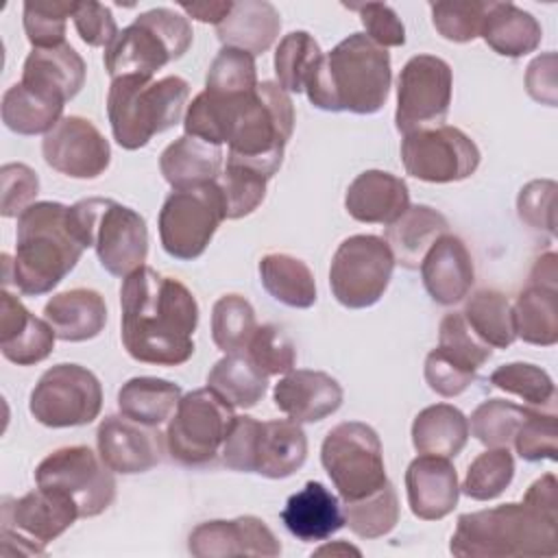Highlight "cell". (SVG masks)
Wrapping results in <instances>:
<instances>
[{"label":"cell","instance_id":"cell-1","mask_svg":"<svg viewBox=\"0 0 558 558\" xmlns=\"http://www.w3.org/2000/svg\"><path fill=\"white\" fill-rule=\"evenodd\" d=\"M120 310L122 344L135 362L179 366L194 355L198 303L179 279L140 266L122 281Z\"/></svg>","mask_w":558,"mask_h":558},{"label":"cell","instance_id":"cell-2","mask_svg":"<svg viewBox=\"0 0 558 558\" xmlns=\"http://www.w3.org/2000/svg\"><path fill=\"white\" fill-rule=\"evenodd\" d=\"M85 246L72 229L70 207L39 201L17 216L15 257L2 253V283H13L26 296L57 288L81 259Z\"/></svg>","mask_w":558,"mask_h":558},{"label":"cell","instance_id":"cell-3","mask_svg":"<svg viewBox=\"0 0 558 558\" xmlns=\"http://www.w3.org/2000/svg\"><path fill=\"white\" fill-rule=\"evenodd\" d=\"M390 81V52L353 33L320 57L305 92L316 109L368 116L386 105Z\"/></svg>","mask_w":558,"mask_h":558},{"label":"cell","instance_id":"cell-4","mask_svg":"<svg viewBox=\"0 0 558 558\" xmlns=\"http://www.w3.org/2000/svg\"><path fill=\"white\" fill-rule=\"evenodd\" d=\"M449 551L460 558L556 556L558 519L545 517L523 501L466 512L458 517Z\"/></svg>","mask_w":558,"mask_h":558},{"label":"cell","instance_id":"cell-5","mask_svg":"<svg viewBox=\"0 0 558 558\" xmlns=\"http://www.w3.org/2000/svg\"><path fill=\"white\" fill-rule=\"evenodd\" d=\"M190 83L177 74L113 78L107 92V116L113 140L124 150L144 148L157 133L172 129L187 105Z\"/></svg>","mask_w":558,"mask_h":558},{"label":"cell","instance_id":"cell-6","mask_svg":"<svg viewBox=\"0 0 558 558\" xmlns=\"http://www.w3.org/2000/svg\"><path fill=\"white\" fill-rule=\"evenodd\" d=\"M70 222L85 248L94 246L100 266L113 277H129L148 255L146 220L113 198H83L70 207Z\"/></svg>","mask_w":558,"mask_h":558},{"label":"cell","instance_id":"cell-7","mask_svg":"<svg viewBox=\"0 0 558 558\" xmlns=\"http://www.w3.org/2000/svg\"><path fill=\"white\" fill-rule=\"evenodd\" d=\"M194 33L185 15L157 7L140 13L105 48V70L113 78L153 76L174 59H181L192 46Z\"/></svg>","mask_w":558,"mask_h":558},{"label":"cell","instance_id":"cell-8","mask_svg":"<svg viewBox=\"0 0 558 558\" xmlns=\"http://www.w3.org/2000/svg\"><path fill=\"white\" fill-rule=\"evenodd\" d=\"M320 462L342 501L362 499L388 482L381 440L360 421H344L327 432Z\"/></svg>","mask_w":558,"mask_h":558},{"label":"cell","instance_id":"cell-9","mask_svg":"<svg viewBox=\"0 0 558 558\" xmlns=\"http://www.w3.org/2000/svg\"><path fill=\"white\" fill-rule=\"evenodd\" d=\"M225 220V201L218 181L172 190L159 211L163 251L181 262L201 257Z\"/></svg>","mask_w":558,"mask_h":558},{"label":"cell","instance_id":"cell-10","mask_svg":"<svg viewBox=\"0 0 558 558\" xmlns=\"http://www.w3.org/2000/svg\"><path fill=\"white\" fill-rule=\"evenodd\" d=\"M233 405L211 388H198L181 397L168 421L166 449L183 466H203L220 453L233 423Z\"/></svg>","mask_w":558,"mask_h":558},{"label":"cell","instance_id":"cell-11","mask_svg":"<svg viewBox=\"0 0 558 558\" xmlns=\"http://www.w3.org/2000/svg\"><path fill=\"white\" fill-rule=\"evenodd\" d=\"M395 255L379 235L357 233L342 240L331 257L329 286L336 301L349 310L375 305L395 270Z\"/></svg>","mask_w":558,"mask_h":558},{"label":"cell","instance_id":"cell-12","mask_svg":"<svg viewBox=\"0 0 558 558\" xmlns=\"http://www.w3.org/2000/svg\"><path fill=\"white\" fill-rule=\"evenodd\" d=\"M39 488L70 497L81 517L105 512L116 499L113 471L85 445L61 447L48 453L35 469Z\"/></svg>","mask_w":558,"mask_h":558},{"label":"cell","instance_id":"cell-13","mask_svg":"<svg viewBox=\"0 0 558 558\" xmlns=\"http://www.w3.org/2000/svg\"><path fill=\"white\" fill-rule=\"evenodd\" d=\"M102 408V386L98 377L81 364L50 366L35 384L28 410L46 427L89 425Z\"/></svg>","mask_w":558,"mask_h":558},{"label":"cell","instance_id":"cell-14","mask_svg":"<svg viewBox=\"0 0 558 558\" xmlns=\"http://www.w3.org/2000/svg\"><path fill=\"white\" fill-rule=\"evenodd\" d=\"M453 89L451 65L434 54L408 59L397 81L395 126L408 135L421 129L440 126L449 113Z\"/></svg>","mask_w":558,"mask_h":558},{"label":"cell","instance_id":"cell-15","mask_svg":"<svg viewBox=\"0 0 558 558\" xmlns=\"http://www.w3.org/2000/svg\"><path fill=\"white\" fill-rule=\"evenodd\" d=\"M477 144L458 126H434L403 135L401 161L410 177L427 183L469 179L480 166Z\"/></svg>","mask_w":558,"mask_h":558},{"label":"cell","instance_id":"cell-16","mask_svg":"<svg viewBox=\"0 0 558 558\" xmlns=\"http://www.w3.org/2000/svg\"><path fill=\"white\" fill-rule=\"evenodd\" d=\"M46 163L72 179H98L111 161V146L98 126L83 116H63L44 135Z\"/></svg>","mask_w":558,"mask_h":558},{"label":"cell","instance_id":"cell-17","mask_svg":"<svg viewBox=\"0 0 558 558\" xmlns=\"http://www.w3.org/2000/svg\"><path fill=\"white\" fill-rule=\"evenodd\" d=\"M96 445L98 456L113 473L135 475L146 473L161 462L166 434L124 414H109L98 425Z\"/></svg>","mask_w":558,"mask_h":558},{"label":"cell","instance_id":"cell-18","mask_svg":"<svg viewBox=\"0 0 558 558\" xmlns=\"http://www.w3.org/2000/svg\"><path fill=\"white\" fill-rule=\"evenodd\" d=\"M187 549L196 558H275L281 554V543L259 517L244 514L196 525L187 536Z\"/></svg>","mask_w":558,"mask_h":558},{"label":"cell","instance_id":"cell-19","mask_svg":"<svg viewBox=\"0 0 558 558\" xmlns=\"http://www.w3.org/2000/svg\"><path fill=\"white\" fill-rule=\"evenodd\" d=\"M78 517L70 497L39 486L22 497L2 499V527L15 530L41 547L59 538Z\"/></svg>","mask_w":558,"mask_h":558},{"label":"cell","instance_id":"cell-20","mask_svg":"<svg viewBox=\"0 0 558 558\" xmlns=\"http://www.w3.org/2000/svg\"><path fill=\"white\" fill-rule=\"evenodd\" d=\"M408 506L423 521L445 519L458 506L460 484L449 458L421 453L405 471Z\"/></svg>","mask_w":558,"mask_h":558},{"label":"cell","instance_id":"cell-21","mask_svg":"<svg viewBox=\"0 0 558 558\" xmlns=\"http://www.w3.org/2000/svg\"><path fill=\"white\" fill-rule=\"evenodd\" d=\"M342 386L329 373L292 368L272 390L275 405L296 423H318L342 405Z\"/></svg>","mask_w":558,"mask_h":558},{"label":"cell","instance_id":"cell-22","mask_svg":"<svg viewBox=\"0 0 558 558\" xmlns=\"http://www.w3.org/2000/svg\"><path fill=\"white\" fill-rule=\"evenodd\" d=\"M57 333L46 318H37L9 290L0 294V351L17 366L44 362L54 349Z\"/></svg>","mask_w":558,"mask_h":558},{"label":"cell","instance_id":"cell-23","mask_svg":"<svg viewBox=\"0 0 558 558\" xmlns=\"http://www.w3.org/2000/svg\"><path fill=\"white\" fill-rule=\"evenodd\" d=\"M421 277L427 294L440 305L462 301L475 281V266L466 244L453 235H440L421 262Z\"/></svg>","mask_w":558,"mask_h":558},{"label":"cell","instance_id":"cell-24","mask_svg":"<svg viewBox=\"0 0 558 558\" xmlns=\"http://www.w3.org/2000/svg\"><path fill=\"white\" fill-rule=\"evenodd\" d=\"M410 207L408 183L386 170H364L347 187L344 209L357 222L392 225Z\"/></svg>","mask_w":558,"mask_h":558},{"label":"cell","instance_id":"cell-25","mask_svg":"<svg viewBox=\"0 0 558 558\" xmlns=\"http://www.w3.org/2000/svg\"><path fill=\"white\" fill-rule=\"evenodd\" d=\"M85 74L83 57L65 41L54 48H33L24 61L20 83L68 102L81 92Z\"/></svg>","mask_w":558,"mask_h":558},{"label":"cell","instance_id":"cell-26","mask_svg":"<svg viewBox=\"0 0 558 558\" xmlns=\"http://www.w3.org/2000/svg\"><path fill=\"white\" fill-rule=\"evenodd\" d=\"M281 521L299 541L316 543L336 534L344 525V514L338 497L325 484L307 482L288 497Z\"/></svg>","mask_w":558,"mask_h":558},{"label":"cell","instance_id":"cell-27","mask_svg":"<svg viewBox=\"0 0 558 558\" xmlns=\"http://www.w3.org/2000/svg\"><path fill=\"white\" fill-rule=\"evenodd\" d=\"M44 318L63 342H85L96 338L107 325V305L92 288H72L54 294L44 305Z\"/></svg>","mask_w":558,"mask_h":558},{"label":"cell","instance_id":"cell-28","mask_svg":"<svg viewBox=\"0 0 558 558\" xmlns=\"http://www.w3.org/2000/svg\"><path fill=\"white\" fill-rule=\"evenodd\" d=\"M281 31V15L266 0L233 2L229 15L216 26L222 46L240 48L253 57L264 54Z\"/></svg>","mask_w":558,"mask_h":558},{"label":"cell","instance_id":"cell-29","mask_svg":"<svg viewBox=\"0 0 558 558\" xmlns=\"http://www.w3.org/2000/svg\"><path fill=\"white\" fill-rule=\"evenodd\" d=\"M307 458V436L292 418L264 421L255 445V473L283 480L296 473Z\"/></svg>","mask_w":558,"mask_h":558},{"label":"cell","instance_id":"cell-30","mask_svg":"<svg viewBox=\"0 0 558 558\" xmlns=\"http://www.w3.org/2000/svg\"><path fill=\"white\" fill-rule=\"evenodd\" d=\"M449 233V220L429 205H410L392 225L386 227V242L395 262L416 270L429 246Z\"/></svg>","mask_w":558,"mask_h":558},{"label":"cell","instance_id":"cell-31","mask_svg":"<svg viewBox=\"0 0 558 558\" xmlns=\"http://www.w3.org/2000/svg\"><path fill=\"white\" fill-rule=\"evenodd\" d=\"M480 37L497 54L519 59L541 46L543 28L530 11L512 2H490Z\"/></svg>","mask_w":558,"mask_h":558},{"label":"cell","instance_id":"cell-32","mask_svg":"<svg viewBox=\"0 0 558 558\" xmlns=\"http://www.w3.org/2000/svg\"><path fill=\"white\" fill-rule=\"evenodd\" d=\"M222 157V146H214L192 135H181L163 148L159 170L172 190L203 185L218 181Z\"/></svg>","mask_w":558,"mask_h":558},{"label":"cell","instance_id":"cell-33","mask_svg":"<svg viewBox=\"0 0 558 558\" xmlns=\"http://www.w3.org/2000/svg\"><path fill=\"white\" fill-rule=\"evenodd\" d=\"M466 440L469 418L456 405H427L412 421V445L418 453L456 458Z\"/></svg>","mask_w":558,"mask_h":558},{"label":"cell","instance_id":"cell-34","mask_svg":"<svg viewBox=\"0 0 558 558\" xmlns=\"http://www.w3.org/2000/svg\"><path fill=\"white\" fill-rule=\"evenodd\" d=\"M514 331L527 344L558 342V286L527 281L512 305Z\"/></svg>","mask_w":558,"mask_h":558},{"label":"cell","instance_id":"cell-35","mask_svg":"<svg viewBox=\"0 0 558 558\" xmlns=\"http://www.w3.org/2000/svg\"><path fill=\"white\" fill-rule=\"evenodd\" d=\"M264 290L279 303L307 310L316 303V281L310 266L288 253H268L259 259Z\"/></svg>","mask_w":558,"mask_h":558},{"label":"cell","instance_id":"cell-36","mask_svg":"<svg viewBox=\"0 0 558 558\" xmlns=\"http://www.w3.org/2000/svg\"><path fill=\"white\" fill-rule=\"evenodd\" d=\"M65 102L46 96L24 83L11 85L2 94V122L17 135H46L63 118Z\"/></svg>","mask_w":558,"mask_h":558},{"label":"cell","instance_id":"cell-37","mask_svg":"<svg viewBox=\"0 0 558 558\" xmlns=\"http://www.w3.org/2000/svg\"><path fill=\"white\" fill-rule=\"evenodd\" d=\"M207 388L233 408H253L268 388V375H264L248 353H225L207 373Z\"/></svg>","mask_w":558,"mask_h":558},{"label":"cell","instance_id":"cell-38","mask_svg":"<svg viewBox=\"0 0 558 558\" xmlns=\"http://www.w3.org/2000/svg\"><path fill=\"white\" fill-rule=\"evenodd\" d=\"M183 392L177 384L159 377H133L118 390L120 414L159 427L172 416Z\"/></svg>","mask_w":558,"mask_h":558},{"label":"cell","instance_id":"cell-39","mask_svg":"<svg viewBox=\"0 0 558 558\" xmlns=\"http://www.w3.org/2000/svg\"><path fill=\"white\" fill-rule=\"evenodd\" d=\"M473 333L490 349H508L517 340L512 305L499 290H477L462 312Z\"/></svg>","mask_w":558,"mask_h":558},{"label":"cell","instance_id":"cell-40","mask_svg":"<svg viewBox=\"0 0 558 558\" xmlns=\"http://www.w3.org/2000/svg\"><path fill=\"white\" fill-rule=\"evenodd\" d=\"M255 331V310L242 294H222L214 303L211 340L222 353H244Z\"/></svg>","mask_w":558,"mask_h":558},{"label":"cell","instance_id":"cell-41","mask_svg":"<svg viewBox=\"0 0 558 558\" xmlns=\"http://www.w3.org/2000/svg\"><path fill=\"white\" fill-rule=\"evenodd\" d=\"M342 514L344 525H349L351 532L360 538L386 536L399 521L397 490L390 482H386L381 488L362 499L344 501Z\"/></svg>","mask_w":558,"mask_h":558},{"label":"cell","instance_id":"cell-42","mask_svg":"<svg viewBox=\"0 0 558 558\" xmlns=\"http://www.w3.org/2000/svg\"><path fill=\"white\" fill-rule=\"evenodd\" d=\"M323 50L307 31H292L281 37L275 50V74L279 85L290 92H303L316 70Z\"/></svg>","mask_w":558,"mask_h":558},{"label":"cell","instance_id":"cell-43","mask_svg":"<svg viewBox=\"0 0 558 558\" xmlns=\"http://www.w3.org/2000/svg\"><path fill=\"white\" fill-rule=\"evenodd\" d=\"M512 477L514 458L508 447H488L469 464L460 490L475 501H490L510 486Z\"/></svg>","mask_w":558,"mask_h":558},{"label":"cell","instance_id":"cell-44","mask_svg":"<svg viewBox=\"0 0 558 558\" xmlns=\"http://www.w3.org/2000/svg\"><path fill=\"white\" fill-rule=\"evenodd\" d=\"M525 414L527 408L506 399L482 401L471 414L469 434L484 447H508Z\"/></svg>","mask_w":558,"mask_h":558},{"label":"cell","instance_id":"cell-45","mask_svg":"<svg viewBox=\"0 0 558 558\" xmlns=\"http://www.w3.org/2000/svg\"><path fill=\"white\" fill-rule=\"evenodd\" d=\"M76 2L65 0H26L22 24L33 48H54L65 44V26L74 15Z\"/></svg>","mask_w":558,"mask_h":558},{"label":"cell","instance_id":"cell-46","mask_svg":"<svg viewBox=\"0 0 558 558\" xmlns=\"http://www.w3.org/2000/svg\"><path fill=\"white\" fill-rule=\"evenodd\" d=\"M266 183L268 177L255 168L227 161V168L218 181L225 201V218L238 220L253 214L266 196Z\"/></svg>","mask_w":558,"mask_h":558},{"label":"cell","instance_id":"cell-47","mask_svg":"<svg viewBox=\"0 0 558 558\" xmlns=\"http://www.w3.org/2000/svg\"><path fill=\"white\" fill-rule=\"evenodd\" d=\"M490 386L514 395L532 405H551L556 399V386L547 371L530 362H510L497 366L490 377Z\"/></svg>","mask_w":558,"mask_h":558},{"label":"cell","instance_id":"cell-48","mask_svg":"<svg viewBox=\"0 0 558 558\" xmlns=\"http://www.w3.org/2000/svg\"><path fill=\"white\" fill-rule=\"evenodd\" d=\"M257 83L255 57L229 46L220 48L205 76V89L211 94H246L253 92Z\"/></svg>","mask_w":558,"mask_h":558},{"label":"cell","instance_id":"cell-49","mask_svg":"<svg viewBox=\"0 0 558 558\" xmlns=\"http://www.w3.org/2000/svg\"><path fill=\"white\" fill-rule=\"evenodd\" d=\"M456 364L477 373L493 355V349L482 342L466 325L462 312H451L440 320L438 347Z\"/></svg>","mask_w":558,"mask_h":558},{"label":"cell","instance_id":"cell-50","mask_svg":"<svg viewBox=\"0 0 558 558\" xmlns=\"http://www.w3.org/2000/svg\"><path fill=\"white\" fill-rule=\"evenodd\" d=\"M490 2H471V0H453V2H432V24L440 37L456 44H466L480 37L486 11Z\"/></svg>","mask_w":558,"mask_h":558},{"label":"cell","instance_id":"cell-51","mask_svg":"<svg viewBox=\"0 0 558 558\" xmlns=\"http://www.w3.org/2000/svg\"><path fill=\"white\" fill-rule=\"evenodd\" d=\"M512 445L517 453L527 460V462H538V460H556L558 456V421L554 412H538L530 410L525 418L521 421Z\"/></svg>","mask_w":558,"mask_h":558},{"label":"cell","instance_id":"cell-52","mask_svg":"<svg viewBox=\"0 0 558 558\" xmlns=\"http://www.w3.org/2000/svg\"><path fill=\"white\" fill-rule=\"evenodd\" d=\"M246 353L255 362V366L268 377L286 375L296 364V349L292 340L277 325L270 323L257 327Z\"/></svg>","mask_w":558,"mask_h":558},{"label":"cell","instance_id":"cell-53","mask_svg":"<svg viewBox=\"0 0 558 558\" xmlns=\"http://www.w3.org/2000/svg\"><path fill=\"white\" fill-rule=\"evenodd\" d=\"M556 181L551 179H536L521 187L517 196V214L519 218L536 229L547 231L549 235L556 233Z\"/></svg>","mask_w":558,"mask_h":558},{"label":"cell","instance_id":"cell-54","mask_svg":"<svg viewBox=\"0 0 558 558\" xmlns=\"http://www.w3.org/2000/svg\"><path fill=\"white\" fill-rule=\"evenodd\" d=\"M39 192V177L26 163H4L0 168V214L4 218L20 216L35 203Z\"/></svg>","mask_w":558,"mask_h":558},{"label":"cell","instance_id":"cell-55","mask_svg":"<svg viewBox=\"0 0 558 558\" xmlns=\"http://www.w3.org/2000/svg\"><path fill=\"white\" fill-rule=\"evenodd\" d=\"M351 11H357L366 37L381 48H397L405 44V26L397 11L386 2H366V4H347Z\"/></svg>","mask_w":558,"mask_h":558},{"label":"cell","instance_id":"cell-56","mask_svg":"<svg viewBox=\"0 0 558 558\" xmlns=\"http://www.w3.org/2000/svg\"><path fill=\"white\" fill-rule=\"evenodd\" d=\"M259 425L262 421L246 414L233 418L220 449L225 466L240 473H255V445H257Z\"/></svg>","mask_w":558,"mask_h":558},{"label":"cell","instance_id":"cell-57","mask_svg":"<svg viewBox=\"0 0 558 558\" xmlns=\"http://www.w3.org/2000/svg\"><path fill=\"white\" fill-rule=\"evenodd\" d=\"M72 22H74L78 37L92 48H107L120 33L111 9L96 0L76 2Z\"/></svg>","mask_w":558,"mask_h":558},{"label":"cell","instance_id":"cell-58","mask_svg":"<svg viewBox=\"0 0 558 558\" xmlns=\"http://www.w3.org/2000/svg\"><path fill=\"white\" fill-rule=\"evenodd\" d=\"M425 381L427 386L440 395V397H458L462 395L471 381L475 379L477 373L456 364L453 360H449L440 349H432L425 357Z\"/></svg>","mask_w":558,"mask_h":558},{"label":"cell","instance_id":"cell-59","mask_svg":"<svg viewBox=\"0 0 558 558\" xmlns=\"http://www.w3.org/2000/svg\"><path fill=\"white\" fill-rule=\"evenodd\" d=\"M525 87L536 102L556 107V54L554 52L541 54L527 65Z\"/></svg>","mask_w":558,"mask_h":558},{"label":"cell","instance_id":"cell-60","mask_svg":"<svg viewBox=\"0 0 558 558\" xmlns=\"http://www.w3.org/2000/svg\"><path fill=\"white\" fill-rule=\"evenodd\" d=\"M523 504L545 517L558 519V482L554 473H545L543 477L532 482L523 495Z\"/></svg>","mask_w":558,"mask_h":558},{"label":"cell","instance_id":"cell-61","mask_svg":"<svg viewBox=\"0 0 558 558\" xmlns=\"http://www.w3.org/2000/svg\"><path fill=\"white\" fill-rule=\"evenodd\" d=\"M233 2L227 0V2H179V9L185 11V17H192V20H198V22H205V24H220L229 11H231Z\"/></svg>","mask_w":558,"mask_h":558},{"label":"cell","instance_id":"cell-62","mask_svg":"<svg viewBox=\"0 0 558 558\" xmlns=\"http://www.w3.org/2000/svg\"><path fill=\"white\" fill-rule=\"evenodd\" d=\"M314 556H362V551L355 545H349L347 541H336L314 549Z\"/></svg>","mask_w":558,"mask_h":558}]
</instances>
